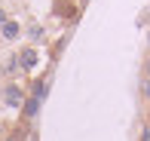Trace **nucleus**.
<instances>
[{
  "instance_id": "nucleus-1",
  "label": "nucleus",
  "mask_w": 150,
  "mask_h": 141,
  "mask_svg": "<svg viewBox=\"0 0 150 141\" xmlns=\"http://www.w3.org/2000/svg\"><path fill=\"white\" fill-rule=\"evenodd\" d=\"M6 104H12V107H18L22 104V89H18V86H6Z\"/></svg>"
},
{
  "instance_id": "nucleus-2",
  "label": "nucleus",
  "mask_w": 150,
  "mask_h": 141,
  "mask_svg": "<svg viewBox=\"0 0 150 141\" xmlns=\"http://www.w3.org/2000/svg\"><path fill=\"white\" fill-rule=\"evenodd\" d=\"M18 64H22V68H34V64H37V52H34V49L18 52Z\"/></svg>"
},
{
  "instance_id": "nucleus-3",
  "label": "nucleus",
  "mask_w": 150,
  "mask_h": 141,
  "mask_svg": "<svg viewBox=\"0 0 150 141\" xmlns=\"http://www.w3.org/2000/svg\"><path fill=\"white\" fill-rule=\"evenodd\" d=\"M3 37L6 40H16L18 37V25L16 22H3Z\"/></svg>"
},
{
  "instance_id": "nucleus-4",
  "label": "nucleus",
  "mask_w": 150,
  "mask_h": 141,
  "mask_svg": "<svg viewBox=\"0 0 150 141\" xmlns=\"http://www.w3.org/2000/svg\"><path fill=\"white\" fill-rule=\"evenodd\" d=\"M25 111H28V117H34V113L40 111V98H28V104H25Z\"/></svg>"
},
{
  "instance_id": "nucleus-5",
  "label": "nucleus",
  "mask_w": 150,
  "mask_h": 141,
  "mask_svg": "<svg viewBox=\"0 0 150 141\" xmlns=\"http://www.w3.org/2000/svg\"><path fill=\"white\" fill-rule=\"evenodd\" d=\"M141 141H150V126H144V132H141Z\"/></svg>"
},
{
  "instance_id": "nucleus-6",
  "label": "nucleus",
  "mask_w": 150,
  "mask_h": 141,
  "mask_svg": "<svg viewBox=\"0 0 150 141\" xmlns=\"http://www.w3.org/2000/svg\"><path fill=\"white\" fill-rule=\"evenodd\" d=\"M144 95L150 98V80H147V83H144Z\"/></svg>"
},
{
  "instance_id": "nucleus-7",
  "label": "nucleus",
  "mask_w": 150,
  "mask_h": 141,
  "mask_svg": "<svg viewBox=\"0 0 150 141\" xmlns=\"http://www.w3.org/2000/svg\"><path fill=\"white\" fill-rule=\"evenodd\" d=\"M3 22H6V12H3V9H0V28H3Z\"/></svg>"
},
{
  "instance_id": "nucleus-8",
  "label": "nucleus",
  "mask_w": 150,
  "mask_h": 141,
  "mask_svg": "<svg viewBox=\"0 0 150 141\" xmlns=\"http://www.w3.org/2000/svg\"><path fill=\"white\" fill-rule=\"evenodd\" d=\"M147 77H150V58H147Z\"/></svg>"
},
{
  "instance_id": "nucleus-9",
  "label": "nucleus",
  "mask_w": 150,
  "mask_h": 141,
  "mask_svg": "<svg viewBox=\"0 0 150 141\" xmlns=\"http://www.w3.org/2000/svg\"><path fill=\"white\" fill-rule=\"evenodd\" d=\"M147 43H150V37H147Z\"/></svg>"
}]
</instances>
